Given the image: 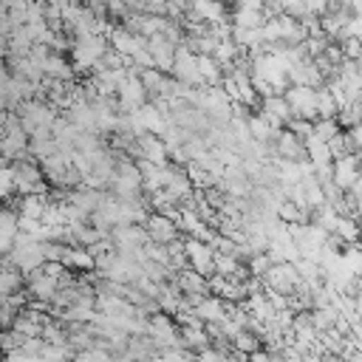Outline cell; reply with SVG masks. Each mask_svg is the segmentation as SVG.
Wrapping results in <instances>:
<instances>
[{
    "label": "cell",
    "instance_id": "cell-15",
    "mask_svg": "<svg viewBox=\"0 0 362 362\" xmlns=\"http://www.w3.org/2000/svg\"><path fill=\"white\" fill-rule=\"evenodd\" d=\"M45 76L54 82H71L74 79V65L62 54H51L45 59Z\"/></svg>",
    "mask_w": 362,
    "mask_h": 362
},
{
    "label": "cell",
    "instance_id": "cell-8",
    "mask_svg": "<svg viewBox=\"0 0 362 362\" xmlns=\"http://www.w3.org/2000/svg\"><path fill=\"white\" fill-rule=\"evenodd\" d=\"M274 156H277L280 161H308V156H305V141L297 139L288 127L280 130V136L274 139Z\"/></svg>",
    "mask_w": 362,
    "mask_h": 362
},
{
    "label": "cell",
    "instance_id": "cell-14",
    "mask_svg": "<svg viewBox=\"0 0 362 362\" xmlns=\"http://www.w3.org/2000/svg\"><path fill=\"white\" fill-rule=\"evenodd\" d=\"M62 263H65V269H76V272L96 269V260H93V255H90L85 246H65Z\"/></svg>",
    "mask_w": 362,
    "mask_h": 362
},
{
    "label": "cell",
    "instance_id": "cell-23",
    "mask_svg": "<svg viewBox=\"0 0 362 362\" xmlns=\"http://www.w3.org/2000/svg\"><path fill=\"white\" fill-rule=\"evenodd\" d=\"M348 136H351V144H354V153L362 158V124H356V127H351L348 130Z\"/></svg>",
    "mask_w": 362,
    "mask_h": 362
},
{
    "label": "cell",
    "instance_id": "cell-20",
    "mask_svg": "<svg viewBox=\"0 0 362 362\" xmlns=\"http://www.w3.org/2000/svg\"><path fill=\"white\" fill-rule=\"evenodd\" d=\"M11 192H17L14 170H11V164H3V167H0V198H8Z\"/></svg>",
    "mask_w": 362,
    "mask_h": 362
},
{
    "label": "cell",
    "instance_id": "cell-5",
    "mask_svg": "<svg viewBox=\"0 0 362 362\" xmlns=\"http://www.w3.org/2000/svg\"><path fill=\"white\" fill-rule=\"evenodd\" d=\"M173 76H175L178 82H184V85H189V88H204L201 74H198V57H195L189 48H184V45H178V48H175Z\"/></svg>",
    "mask_w": 362,
    "mask_h": 362
},
{
    "label": "cell",
    "instance_id": "cell-2",
    "mask_svg": "<svg viewBox=\"0 0 362 362\" xmlns=\"http://www.w3.org/2000/svg\"><path fill=\"white\" fill-rule=\"evenodd\" d=\"M266 291H277V294H294L303 286V277L297 272L294 263H274L269 269V274L263 277Z\"/></svg>",
    "mask_w": 362,
    "mask_h": 362
},
{
    "label": "cell",
    "instance_id": "cell-22",
    "mask_svg": "<svg viewBox=\"0 0 362 362\" xmlns=\"http://www.w3.org/2000/svg\"><path fill=\"white\" fill-rule=\"evenodd\" d=\"M339 48H342L345 59H359V57H362V40H359V37H345V40L339 42Z\"/></svg>",
    "mask_w": 362,
    "mask_h": 362
},
{
    "label": "cell",
    "instance_id": "cell-13",
    "mask_svg": "<svg viewBox=\"0 0 362 362\" xmlns=\"http://www.w3.org/2000/svg\"><path fill=\"white\" fill-rule=\"evenodd\" d=\"M305 156H308V161L314 164V170L334 164L331 150H328V141H322V139H317V136H308V139H305Z\"/></svg>",
    "mask_w": 362,
    "mask_h": 362
},
{
    "label": "cell",
    "instance_id": "cell-27",
    "mask_svg": "<svg viewBox=\"0 0 362 362\" xmlns=\"http://www.w3.org/2000/svg\"><path fill=\"white\" fill-rule=\"evenodd\" d=\"M356 246H359V249H362V235H359V240H356Z\"/></svg>",
    "mask_w": 362,
    "mask_h": 362
},
{
    "label": "cell",
    "instance_id": "cell-7",
    "mask_svg": "<svg viewBox=\"0 0 362 362\" xmlns=\"http://www.w3.org/2000/svg\"><path fill=\"white\" fill-rule=\"evenodd\" d=\"M107 45H110L116 54L133 59L139 51L147 48V37H141V34H130V31H124L122 25H113V28L107 31Z\"/></svg>",
    "mask_w": 362,
    "mask_h": 362
},
{
    "label": "cell",
    "instance_id": "cell-3",
    "mask_svg": "<svg viewBox=\"0 0 362 362\" xmlns=\"http://www.w3.org/2000/svg\"><path fill=\"white\" fill-rule=\"evenodd\" d=\"M184 255H187V263L192 272L204 274V277H212L215 274V249L204 240H195V238H187L184 240Z\"/></svg>",
    "mask_w": 362,
    "mask_h": 362
},
{
    "label": "cell",
    "instance_id": "cell-18",
    "mask_svg": "<svg viewBox=\"0 0 362 362\" xmlns=\"http://www.w3.org/2000/svg\"><path fill=\"white\" fill-rule=\"evenodd\" d=\"M328 150H331V158H334V161L342 158V156H351V153H354V144H351L348 130H339V133L328 141Z\"/></svg>",
    "mask_w": 362,
    "mask_h": 362
},
{
    "label": "cell",
    "instance_id": "cell-11",
    "mask_svg": "<svg viewBox=\"0 0 362 362\" xmlns=\"http://www.w3.org/2000/svg\"><path fill=\"white\" fill-rule=\"evenodd\" d=\"M59 286H62V283H59L57 277L45 274L42 266H40L37 272H31V277H28V291H31V297H34L37 303H48V300H54L57 291H59Z\"/></svg>",
    "mask_w": 362,
    "mask_h": 362
},
{
    "label": "cell",
    "instance_id": "cell-12",
    "mask_svg": "<svg viewBox=\"0 0 362 362\" xmlns=\"http://www.w3.org/2000/svg\"><path fill=\"white\" fill-rule=\"evenodd\" d=\"M260 113L274 116V119H277V122H283V124H288V122L294 119V110H291V105L286 102V96H283V93L263 96V102H260Z\"/></svg>",
    "mask_w": 362,
    "mask_h": 362
},
{
    "label": "cell",
    "instance_id": "cell-25",
    "mask_svg": "<svg viewBox=\"0 0 362 362\" xmlns=\"http://www.w3.org/2000/svg\"><path fill=\"white\" fill-rule=\"evenodd\" d=\"M6 122H8V113H6V107H0V133H3V127H6Z\"/></svg>",
    "mask_w": 362,
    "mask_h": 362
},
{
    "label": "cell",
    "instance_id": "cell-10",
    "mask_svg": "<svg viewBox=\"0 0 362 362\" xmlns=\"http://www.w3.org/2000/svg\"><path fill=\"white\" fill-rule=\"evenodd\" d=\"M175 48L178 45H173L164 34H156V37H150L147 40V54L153 57V65L158 68V71H173V62H175Z\"/></svg>",
    "mask_w": 362,
    "mask_h": 362
},
{
    "label": "cell",
    "instance_id": "cell-26",
    "mask_svg": "<svg viewBox=\"0 0 362 362\" xmlns=\"http://www.w3.org/2000/svg\"><path fill=\"white\" fill-rule=\"evenodd\" d=\"M356 102H359V105H362V88H359V93H356Z\"/></svg>",
    "mask_w": 362,
    "mask_h": 362
},
{
    "label": "cell",
    "instance_id": "cell-1",
    "mask_svg": "<svg viewBox=\"0 0 362 362\" xmlns=\"http://www.w3.org/2000/svg\"><path fill=\"white\" fill-rule=\"evenodd\" d=\"M107 37L102 34H79L71 42V65L74 71H93L107 54Z\"/></svg>",
    "mask_w": 362,
    "mask_h": 362
},
{
    "label": "cell",
    "instance_id": "cell-9",
    "mask_svg": "<svg viewBox=\"0 0 362 362\" xmlns=\"http://www.w3.org/2000/svg\"><path fill=\"white\" fill-rule=\"evenodd\" d=\"M359 170H362V158H359L356 153L337 158V161H334V184H337L339 189H345V192L354 189V184H356V178H359Z\"/></svg>",
    "mask_w": 362,
    "mask_h": 362
},
{
    "label": "cell",
    "instance_id": "cell-4",
    "mask_svg": "<svg viewBox=\"0 0 362 362\" xmlns=\"http://www.w3.org/2000/svg\"><path fill=\"white\" fill-rule=\"evenodd\" d=\"M286 102L294 110V119H317V88L308 85H291L286 93Z\"/></svg>",
    "mask_w": 362,
    "mask_h": 362
},
{
    "label": "cell",
    "instance_id": "cell-28",
    "mask_svg": "<svg viewBox=\"0 0 362 362\" xmlns=\"http://www.w3.org/2000/svg\"><path fill=\"white\" fill-rule=\"evenodd\" d=\"M0 212H3V209H0Z\"/></svg>",
    "mask_w": 362,
    "mask_h": 362
},
{
    "label": "cell",
    "instance_id": "cell-19",
    "mask_svg": "<svg viewBox=\"0 0 362 362\" xmlns=\"http://www.w3.org/2000/svg\"><path fill=\"white\" fill-rule=\"evenodd\" d=\"M339 130H342V127H339L337 119H314V136L322 139V141H331Z\"/></svg>",
    "mask_w": 362,
    "mask_h": 362
},
{
    "label": "cell",
    "instance_id": "cell-24",
    "mask_svg": "<svg viewBox=\"0 0 362 362\" xmlns=\"http://www.w3.org/2000/svg\"><path fill=\"white\" fill-rule=\"evenodd\" d=\"M122 3H124L130 11H144V8H147V0H122Z\"/></svg>",
    "mask_w": 362,
    "mask_h": 362
},
{
    "label": "cell",
    "instance_id": "cell-6",
    "mask_svg": "<svg viewBox=\"0 0 362 362\" xmlns=\"http://www.w3.org/2000/svg\"><path fill=\"white\" fill-rule=\"evenodd\" d=\"M144 232H147L150 243H161V246L175 243L178 235H181L178 223H175L173 218H167V215H158V212H153V215L144 221Z\"/></svg>",
    "mask_w": 362,
    "mask_h": 362
},
{
    "label": "cell",
    "instance_id": "cell-17",
    "mask_svg": "<svg viewBox=\"0 0 362 362\" xmlns=\"http://www.w3.org/2000/svg\"><path fill=\"white\" fill-rule=\"evenodd\" d=\"M337 113H339V105L331 96L328 85L317 88V119H337Z\"/></svg>",
    "mask_w": 362,
    "mask_h": 362
},
{
    "label": "cell",
    "instance_id": "cell-16",
    "mask_svg": "<svg viewBox=\"0 0 362 362\" xmlns=\"http://www.w3.org/2000/svg\"><path fill=\"white\" fill-rule=\"evenodd\" d=\"M229 20H232V28H263L266 23L263 11H255V8H235Z\"/></svg>",
    "mask_w": 362,
    "mask_h": 362
},
{
    "label": "cell",
    "instance_id": "cell-21",
    "mask_svg": "<svg viewBox=\"0 0 362 362\" xmlns=\"http://www.w3.org/2000/svg\"><path fill=\"white\" fill-rule=\"evenodd\" d=\"M286 127H288L297 139H303V141H305L308 136H314V122H311V119H291Z\"/></svg>",
    "mask_w": 362,
    "mask_h": 362
}]
</instances>
